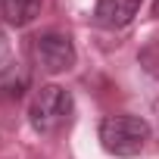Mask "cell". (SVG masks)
Here are the masks:
<instances>
[{
	"label": "cell",
	"mask_w": 159,
	"mask_h": 159,
	"mask_svg": "<svg viewBox=\"0 0 159 159\" xmlns=\"http://www.w3.org/2000/svg\"><path fill=\"white\" fill-rule=\"evenodd\" d=\"M72 112H75L72 94L59 84H44L28 106V122L38 134H56L72 122Z\"/></svg>",
	"instance_id": "cell-1"
},
{
	"label": "cell",
	"mask_w": 159,
	"mask_h": 159,
	"mask_svg": "<svg viewBox=\"0 0 159 159\" xmlns=\"http://www.w3.org/2000/svg\"><path fill=\"white\" fill-rule=\"evenodd\" d=\"M150 140V125L140 116L122 112V116H106L100 122V143L112 156H137Z\"/></svg>",
	"instance_id": "cell-2"
},
{
	"label": "cell",
	"mask_w": 159,
	"mask_h": 159,
	"mask_svg": "<svg viewBox=\"0 0 159 159\" xmlns=\"http://www.w3.org/2000/svg\"><path fill=\"white\" fill-rule=\"evenodd\" d=\"M31 50H34L38 66L47 75H59V72H69L75 66V44L62 31H44V34H38L34 44H31Z\"/></svg>",
	"instance_id": "cell-3"
},
{
	"label": "cell",
	"mask_w": 159,
	"mask_h": 159,
	"mask_svg": "<svg viewBox=\"0 0 159 159\" xmlns=\"http://www.w3.org/2000/svg\"><path fill=\"white\" fill-rule=\"evenodd\" d=\"M140 3H143V0H97L94 22L100 28H125L137 16Z\"/></svg>",
	"instance_id": "cell-4"
},
{
	"label": "cell",
	"mask_w": 159,
	"mask_h": 159,
	"mask_svg": "<svg viewBox=\"0 0 159 159\" xmlns=\"http://www.w3.org/2000/svg\"><path fill=\"white\" fill-rule=\"evenodd\" d=\"M41 3L44 0H0V19L13 28H25L41 13Z\"/></svg>",
	"instance_id": "cell-5"
},
{
	"label": "cell",
	"mask_w": 159,
	"mask_h": 159,
	"mask_svg": "<svg viewBox=\"0 0 159 159\" xmlns=\"http://www.w3.org/2000/svg\"><path fill=\"white\" fill-rule=\"evenodd\" d=\"M25 88H28V72H22L13 62H7L3 69H0V97L16 100V97H22Z\"/></svg>",
	"instance_id": "cell-6"
},
{
	"label": "cell",
	"mask_w": 159,
	"mask_h": 159,
	"mask_svg": "<svg viewBox=\"0 0 159 159\" xmlns=\"http://www.w3.org/2000/svg\"><path fill=\"white\" fill-rule=\"evenodd\" d=\"M10 62V41H7V31H3V25H0V69H3Z\"/></svg>",
	"instance_id": "cell-7"
},
{
	"label": "cell",
	"mask_w": 159,
	"mask_h": 159,
	"mask_svg": "<svg viewBox=\"0 0 159 159\" xmlns=\"http://www.w3.org/2000/svg\"><path fill=\"white\" fill-rule=\"evenodd\" d=\"M150 10H153V16L159 19V0H153V7H150Z\"/></svg>",
	"instance_id": "cell-8"
}]
</instances>
